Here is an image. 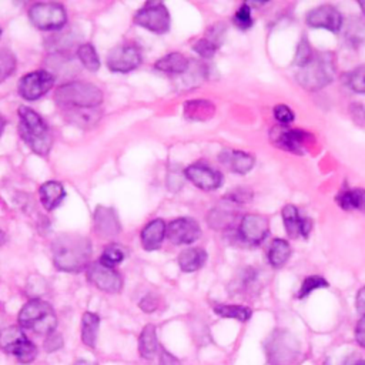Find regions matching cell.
Masks as SVG:
<instances>
[{
  "mask_svg": "<svg viewBox=\"0 0 365 365\" xmlns=\"http://www.w3.org/2000/svg\"><path fill=\"white\" fill-rule=\"evenodd\" d=\"M344 365H365V361L364 359H359V358H351L348 361L344 362Z\"/></svg>",
  "mask_w": 365,
  "mask_h": 365,
  "instance_id": "cell-53",
  "label": "cell"
},
{
  "mask_svg": "<svg viewBox=\"0 0 365 365\" xmlns=\"http://www.w3.org/2000/svg\"><path fill=\"white\" fill-rule=\"evenodd\" d=\"M355 304H356V309L358 312L365 317V285L358 291L356 294V299H355Z\"/></svg>",
  "mask_w": 365,
  "mask_h": 365,
  "instance_id": "cell-52",
  "label": "cell"
},
{
  "mask_svg": "<svg viewBox=\"0 0 365 365\" xmlns=\"http://www.w3.org/2000/svg\"><path fill=\"white\" fill-rule=\"evenodd\" d=\"M312 57H314V53H312V48H311L308 40L302 38V40L298 43V46H297V51H295V57H294V64L301 68V67H304Z\"/></svg>",
  "mask_w": 365,
  "mask_h": 365,
  "instance_id": "cell-41",
  "label": "cell"
},
{
  "mask_svg": "<svg viewBox=\"0 0 365 365\" xmlns=\"http://www.w3.org/2000/svg\"><path fill=\"white\" fill-rule=\"evenodd\" d=\"M328 287V282L324 277L321 275H309L304 279L299 291L297 292V298L298 299H302V298H307L312 291L315 289H319V288H327Z\"/></svg>",
  "mask_w": 365,
  "mask_h": 365,
  "instance_id": "cell-38",
  "label": "cell"
},
{
  "mask_svg": "<svg viewBox=\"0 0 365 365\" xmlns=\"http://www.w3.org/2000/svg\"><path fill=\"white\" fill-rule=\"evenodd\" d=\"M157 329L153 324H147L138 336V352L144 359H153L158 352Z\"/></svg>",
  "mask_w": 365,
  "mask_h": 365,
  "instance_id": "cell-27",
  "label": "cell"
},
{
  "mask_svg": "<svg viewBox=\"0 0 365 365\" xmlns=\"http://www.w3.org/2000/svg\"><path fill=\"white\" fill-rule=\"evenodd\" d=\"M235 220V214L225 208H214L208 212L207 222L214 230H225L232 225Z\"/></svg>",
  "mask_w": 365,
  "mask_h": 365,
  "instance_id": "cell-34",
  "label": "cell"
},
{
  "mask_svg": "<svg viewBox=\"0 0 365 365\" xmlns=\"http://www.w3.org/2000/svg\"><path fill=\"white\" fill-rule=\"evenodd\" d=\"M355 339L362 348H365V317H362L355 327Z\"/></svg>",
  "mask_w": 365,
  "mask_h": 365,
  "instance_id": "cell-49",
  "label": "cell"
},
{
  "mask_svg": "<svg viewBox=\"0 0 365 365\" xmlns=\"http://www.w3.org/2000/svg\"><path fill=\"white\" fill-rule=\"evenodd\" d=\"M94 230L100 237L110 238L115 237L121 231V224L117 217V212L111 207L98 205L94 210Z\"/></svg>",
  "mask_w": 365,
  "mask_h": 365,
  "instance_id": "cell-19",
  "label": "cell"
},
{
  "mask_svg": "<svg viewBox=\"0 0 365 365\" xmlns=\"http://www.w3.org/2000/svg\"><path fill=\"white\" fill-rule=\"evenodd\" d=\"M349 110H351L352 120H354L358 125H365V108H364V106L354 103V104L349 107Z\"/></svg>",
  "mask_w": 365,
  "mask_h": 365,
  "instance_id": "cell-47",
  "label": "cell"
},
{
  "mask_svg": "<svg viewBox=\"0 0 365 365\" xmlns=\"http://www.w3.org/2000/svg\"><path fill=\"white\" fill-rule=\"evenodd\" d=\"M4 128H6V118H4L3 114L0 113V137H1L3 133H4Z\"/></svg>",
  "mask_w": 365,
  "mask_h": 365,
  "instance_id": "cell-54",
  "label": "cell"
},
{
  "mask_svg": "<svg viewBox=\"0 0 365 365\" xmlns=\"http://www.w3.org/2000/svg\"><path fill=\"white\" fill-rule=\"evenodd\" d=\"M311 138V134L299 130V128H284L275 130L274 143L289 153L294 154H305L307 153V143Z\"/></svg>",
  "mask_w": 365,
  "mask_h": 365,
  "instance_id": "cell-18",
  "label": "cell"
},
{
  "mask_svg": "<svg viewBox=\"0 0 365 365\" xmlns=\"http://www.w3.org/2000/svg\"><path fill=\"white\" fill-rule=\"evenodd\" d=\"M269 231L268 220L259 214H245L238 225V235L241 241L250 245L261 244Z\"/></svg>",
  "mask_w": 365,
  "mask_h": 365,
  "instance_id": "cell-14",
  "label": "cell"
},
{
  "mask_svg": "<svg viewBox=\"0 0 365 365\" xmlns=\"http://www.w3.org/2000/svg\"><path fill=\"white\" fill-rule=\"evenodd\" d=\"M54 80L56 77L51 71L34 70L20 78L17 84V91L24 100L34 101L51 90V87L54 86Z\"/></svg>",
  "mask_w": 365,
  "mask_h": 365,
  "instance_id": "cell-10",
  "label": "cell"
},
{
  "mask_svg": "<svg viewBox=\"0 0 365 365\" xmlns=\"http://www.w3.org/2000/svg\"><path fill=\"white\" fill-rule=\"evenodd\" d=\"M0 34H1V29H0Z\"/></svg>",
  "mask_w": 365,
  "mask_h": 365,
  "instance_id": "cell-58",
  "label": "cell"
},
{
  "mask_svg": "<svg viewBox=\"0 0 365 365\" xmlns=\"http://www.w3.org/2000/svg\"><path fill=\"white\" fill-rule=\"evenodd\" d=\"M220 161L227 164L235 174H247L254 168L255 158L250 153L241 150H225L220 154Z\"/></svg>",
  "mask_w": 365,
  "mask_h": 365,
  "instance_id": "cell-21",
  "label": "cell"
},
{
  "mask_svg": "<svg viewBox=\"0 0 365 365\" xmlns=\"http://www.w3.org/2000/svg\"><path fill=\"white\" fill-rule=\"evenodd\" d=\"M281 214L285 231L291 238L302 237L307 240L309 237V232L312 230V221L308 217H302L295 205L287 204L282 208Z\"/></svg>",
  "mask_w": 365,
  "mask_h": 365,
  "instance_id": "cell-17",
  "label": "cell"
},
{
  "mask_svg": "<svg viewBox=\"0 0 365 365\" xmlns=\"http://www.w3.org/2000/svg\"><path fill=\"white\" fill-rule=\"evenodd\" d=\"M184 177L195 187L204 191H214L222 184V174L207 164L195 163L184 170Z\"/></svg>",
  "mask_w": 365,
  "mask_h": 365,
  "instance_id": "cell-15",
  "label": "cell"
},
{
  "mask_svg": "<svg viewBox=\"0 0 365 365\" xmlns=\"http://www.w3.org/2000/svg\"><path fill=\"white\" fill-rule=\"evenodd\" d=\"M232 20H234V24H235L240 30H248L250 27H252L254 19H252V9H251L250 3H242V4L237 9V11H235Z\"/></svg>",
  "mask_w": 365,
  "mask_h": 365,
  "instance_id": "cell-39",
  "label": "cell"
},
{
  "mask_svg": "<svg viewBox=\"0 0 365 365\" xmlns=\"http://www.w3.org/2000/svg\"><path fill=\"white\" fill-rule=\"evenodd\" d=\"M77 58L88 71H97L100 68V58L91 43H83L78 46Z\"/></svg>",
  "mask_w": 365,
  "mask_h": 365,
  "instance_id": "cell-33",
  "label": "cell"
},
{
  "mask_svg": "<svg viewBox=\"0 0 365 365\" xmlns=\"http://www.w3.org/2000/svg\"><path fill=\"white\" fill-rule=\"evenodd\" d=\"M38 195H40L41 205L47 211H51L61 204V201L66 197V190L60 181H54V180L46 181L40 185Z\"/></svg>",
  "mask_w": 365,
  "mask_h": 365,
  "instance_id": "cell-23",
  "label": "cell"
},
{
  "mask_svg": "<svg viewBox=\"0 0 365 365\" xmlns=\"http://www.w3.org/2000/svg\"><path fill=\"white\" fill-rule=\"evenodd\" d=\"M29 19L34 27L44 31L58 30L67 21V13L60 3H36L29 9Z\"/></svg>",
  "mask_w": 365,
  "mask_h": 365,
  "instance_id": "cell-8",
  "label": "cell"
},
{
  "mask_svg": "<svg viewBox=\"0 0 365 365\" xmlns=\"http://www.w3.org/2000/svg\"><path fill=\"white\" fill-rule=\"evenodd\" d=\"M167 185L171 191L180 190L182 185V175L180 173H175L174 170H171L167 175Z\"/></svg>",
  "mask_w": 365,
  "mask_h": 365,
  "instance_id": "cell-48",
  "label": "cell"
},
{
  "mask_svg": "<svg viewBox=\"0 0 365 365\" xmlns=\"http://www.w3.org/2000/svg\"><path fill=\"white\" fill-rule=\"evenodd\" d=\"M19 325L40 335H48L56 331L57 317L53 307L40 298H31L19 312Z\"/></svg>",
  "mask_w": 365,
  "mask_h": 365,
  "instance_id": "cell-5",
  "label": "cell"
},
{
  "mask_svg": "<svg viewBox=\"0 0 365 365\" xmlns=\"http://www.w3.org/2000/svg\"><path fill=\"white\" fill-rule=\"evenodd\" d=\"M154 68L167 74H184L190 68V60L181 53H170L155 61Z\"/></svg>",
  "mask_w": 365,
  "mask_h": 365,
  "instance_id": "cell-24",
  "label": "cell"
},
{
  "mask_svg": "<svg viewBox=\"0 0 365 365\" xmlns=\"http://www.w3.org/2000/svg\"><path fill=\"white\" fill-rule=\"evenodd\" d=\"M125 248L120 244H110L104 248L103 254L100 255V262L107 265V267H111V268H115L118 264L123 262V259L125 258Z\"/></svg>",
  "mask_w": 365,
  "mask_h": 365,
  "instance_id": "cell-35",
  "label": "cell"
},
{
  "mask_svg": "<svg viewBox=\"0 0 365 365\" xmlns=\"http://www.w3.org/2000/svg\"><path fill=\"white\" fill-rule=\"evenodd\" d=\"M100 327V317L94 312H84L81 317V341L88 348L96 346Z\"/></svg>",
  "mask_w": 365,
  "mask_h": 365,
  "instance_id": "cell-30",
  "label": "cell"
},
{
  "mask_svg": "<svg viewBox=\"0 0 365 365\" xmlns=\"http://www.w3.org/2000/svg\"><path fill=\"white\" fill-rule=\"evenodd\" d=\"M140 308L144 311V312H153L157 309V302L154 301V297L151 295H147L143 298V301L140 302Z\"/></svg>",
  "mask_w": 365,
  "mask_h": 365,
  "instance_id": "cell-51",
  "label": "cell"
},
{
  "mask_svg": "<svg viewBox=\"0 0 365 365\" xmlns=\"http://www.w3.org/2000/svg\"><path fill=\"white\" fill-rule=\"evenodd\" d=\"M0 349L13 355L21 364H30L37 356V346L27 338L20 325H9L0 329Z\"/></svg>",
  "mask_w": 365,
  "mask_h": 365,
  "instance_id": "cell-7",
  "label": "cell"
},
{
  "mask_svg": "<svg viewBox=\"0 0 365 365\" xmlns=\"http://www.w3.org/2000/svg\"><path fill=\"white\" fill-rule=\"evenodd\" d=\"M74 365H97V364L91 362V361H87V359H77L74 362Z\"/></svg>",
  "mask_w": 365,
  "mask_h": 365,
  "instance_id": "cell-55",
  "label": "cell"
},
{
  "mask_svg": "<svg viewBox=\"0 0 365 365\" xmlns=\"http://www.w3.org/2000/svg\"><path fill=\"white\" fill-rule=\"evenodd\" d=\"M274 117L275 120L282 125V127H287L288 124H291L294 120H295V114L294 111L285 106V104H278L275 106L274 108Z\"/></svg>",
  "mask_w": 365,
  "mask_h": 365,
  "instance_id": "cell-43",
  "label": "cell"
},
{
  "mask_svg": "<svg viewBox=\"0 0 365 365\" xmlns=\"http://www.w3.org/2000/svg\"><path fill=\"white\" fill-rule=\"evenodd\" d=\"M207 252L202 248H187L182 250L177 258L178 267L184 272H194L204 267L207 262Z\"/></svg>",
  "mask_w": 365,
  "mask_h": 365,
  "instance_id": "cell-25",
  "label": "cell"
},
{
  "mask_svg": "<svg viewBox=\"0 0 365 365\" xmlns=\"http://www.w3.org/2000/svg\"><path fill=\"white\" fill-rule=\"evenodd\" d=\"M257 271L254 268H244L237 279L234 281V288L237 292H250L257 284Z\"/></svg>",
  "mask_w": 365,
  "mask_h": 365,
  "instance_id": "cell-36",
  "label": "cell"
},
{
  "mask_svg": "<svg viewBox=\"0 0 365 365\" xmlns=\"http://www.w3.org/2000/svg\"><path fill=\"white\" fill-rule=\"evenodd\" d=\"M346 86L355 93H365V66H359L345 74Z\"/></svg>",
  "mask_w": 365,
  "mask_h": 365,
  "instance_id": "cell-37",
  "label": "cell"
},
{
  "mask_svg": "<svg viewBox=\"0 0 365 365\" xmlns=\"http://www.w3.org/2000/svg\"><path fill=\"white\" fill-rule=\"evenodd\" d=\"M64 118L80 127V128H91L94 127L98 120L101 118V111L98 110V107H93V108H61Z\"/></svg>",
  "mask_w": 365,
  "mask_h": 365,
  "instance_id": "cell-22",
  "label": "cell"
},
{
  "mask_svg": "<svg viewBox=\"0 0 365 365\" xmlns=\"http://www.w3.org/2000/svg\"><path fill=\"white\" fill-rule=\"evenodd\" d=\"M225 198L228 201H231L232 204H245L248 201L252 200V192L245 190V188H235L232 191H230Z\"/></svg>",
  "mask_w": 365,
  "mask_h": 365,
  "instance_id": "cell-44",
  "label": "cell"
},
{
  "mask_svg": "<svg viewBox=\"0 0 365 365\" xmlns=\"http://www.w3.org/2000/svg\"><path fill=\"white\" fill-rule=\"evenodd\" d=\"M16 64L14 54L7 48H0V83L13 74Z\"/></svg>",
  "mask_w": 365,
  "mask_h": 365,
  "instance_id": "cell-40",
  "label": "cell"
},
{
  "mask_svg": "<svg viewBox=\"0 0 365 365\" xmlns=\"http://www.w3.org/2000/svg\"><path fill=\"white\" fill-rule=\"evenodd\" d=\"M265 356L269 365H294L301 355L297 336L287 329H274L264 342Z\"/></svg>",
  "mask_w": 365,
  "mask_h": 365,
  "instance_id": "cell-6",
  "label": "cell"
},
{
  "mask_svg": "<svg viewBox=\"0 0 365 365\" xmlns=\"http://www.w3.org/2000/svg\"><path fill=\"white\" fill-rule=\"evenodd\" d=\"M305 21L311 27L327 29L334 33H338L344 23L339 10L331 4H321L311 9L305 16Z\"/></svg>",
  "mask_w": 365,
  "mask_h": 365,
  "instance_id": "cell-16",
  "label": "cell"
},
{
  "mask_svg": "<svg viewBox=\"0 0 365 365\" xmlns=\"http://www.w3.org/2000/svg\"><path fill=\"white\" fill-rule=\"evenodd\" d=\"M54 265L64 272L86 269L91 258V242L78 234H61L51 244Z\"/></svg>",
  "mask_w": 365,
  "mask_h": 365,
  "instance_id": "cell-1",
  "label": "cell"
},
{
  "mask_svg": "<svg viewBox=\"0 0 365 365\" xmlns=\"http://www.w3.org/2000/svg\"><path fill=\"white\" fill-rule=\"evenodd\" d=\"M358 6H359L361 11H362V13H364V16H365V0H364V1H359V3H358Z\"/></svg>",
  "mask_w": 365,
  "mask_h": 365,
  "instance_id": "cell-57",
  "label": "cell"
},
{
  "mask_svg": "<svg viewBox=\"0 0 365 365\" xmlns=\"http://www.w3.org/2000/svg\"><path fill=\"white\" fill-rule=\"evenodd\" d=\"M134 23L155 34H164L170 30L171 19L165 4L148 1L134 14Z\"/></svg>",
  "mask_w": 365,
  "mask_h": 365,
  "instance_id": "cell-9",
  "label": "cell"
},
{
  "mask_svg": "<svg viewBox=\"0 0 365 365\" xmlns=\"http://www.w3.org/2000/svg\"><path fill=\"white\" fill-rule=\"evenodd\" d=\"M6 242V235H4V232L0 230V245H3Z\"/></svg>",
  "mask_w": 365,
  "mask_h": 365,
  "instance_id": "cell-56",
  "label": "cell"
},
{
  "mask_svg": "<svg viewBox=\"0 0 365 365\" xmlns=\"http://www.w3.org/2000/svg\"><path fill=\"white\" fill-rule=\"evenodd\" d=\"M160 365H181V362L173 354H170L168 351L161 348L160 349Z\"/></svg>",
  "mask_w": 365,
  "mask_h": 365,
  "instance_id": "cell-50",
  "label": "cell"
},
{
  "mask_svg": "<svg viewBox=\"0 0 365 365\" xmlns=\"http://www.w3.org/2000/svg\"><path fill=\"white\" fill-rule=\"evenodd\" d=\"M54 100L61 108H93L103 103V93L91 83L68 81L57 87Z\"/></svg>",
  "mask_w": 365,
  "mask_h": 365,
  "instance_id": "cell-3",
  "label": "cell"
},
{
  "mask_svg": "<svg viewBox=\"0 0 365 365\" xmlns=\"http://www.w3.org/2000/svg\"><path fill=\"white\" fill-rule=\"evenodd\" d=\"M336 204L345 211L365 212V190L364 188H345L336 195Z\"/></svg>",
  "mask_w": 365,
  "mask_h": 365,
  "instance_id": "cell-26",
  "label": "cell"
},
{
  "mask_svg": "<svg viewBox=\"0 0 365 365\" xmlns=\"http://www.w3.org/2000/svg\"><path fill=\"white\" fill-rule=\"evenodd\" d=\"M167 232V225L161 218H155L150 221L140 234L141 245L145 251H155L161 247Z\"/></svg>",
  "mask_w": 365,
  "mask_h": 365,
  "instance_id": "cell-20",
  "label": "cell"
},
{
  "mask_svg": "<svg viewBox=\"0 0 365 365\" xmlns=\"http://www.w3.org/2000/svg\"><path fill=\"white\" fill-rule=\"evenodd\" d=\"M192 50H194L200 57L211 58V57H214L215 51L218 50V46H217L215 43H212L211 40H208L207 37H204V38L197 40V41L192 44Z\"/></svg>",
  "mask_w": 365,
  "mask_h": 365,
  "instance_id": "cell-42",
  "label": "cell"
},
{
  "mask_svg": "<svg viewBox=\"0 0 365 365\" xmlns=\"http://www.w3.org/2000/svg\"><path fill=\"white\" fill-rule=\"evenodd\" d=\"M63 346V336L57 332H51L47 335L46 341H44V349L47 352H54L58 351Z\"/></svg>",
  "mask_w": 365,
  "mask_h": 365,
  "instance_id": "cell-45",
  "label": "cell"
},
{
  "mask_svg": "<svg viewBox=\"0 0 365 365\" xmlns=\"http://www.w3.org/2000/svg\"><path fill=\"white\" fill-rule=\"evenodd\" d=\"M143 61L140 48L135 44H121L111 48L107 54V67L114 73H130Z\"/></svg>",
  "mask_w": 365,
  "mask_h": 365,
  "instance_id": "cell-12",
  "label": "cell"
},
{
  "mask_svg": "<svg viewBox=\"0 0 365 365\" xmlns=\"http://www.w3.org/2000/svg\"><path fill=\"white\" fill-rule=\"evenodd\" d=\"M207 34H208L207 38L211 40L212 43H215V44L220 47V44L222 43L224 34H225V26L221 24V23H217V24H214L212 27H210V30H208Z\"/></svg>",
  "mask_w": 365,
  "mask_h": 365,
  "instance_id": "cell-46",
  "label": "cell"
},
{
  "mask_svg": "<svg viewBox=\"0 0 365 365\" xmlns=\"http://www.w3.org/2000/svg\"><path fill=\"white\" fill-rule=\"evenodd\" d=\"M291 245L287 240L274 238L268 250V261L274 268L284 267L291 257Z\"/></svg>",
  "mask_w": 365,
  "mask_h": 365,
  "instance_id": "cell-29",
  "label": "cell"
},
{
  "mask_svg": "<svg viewBox=\"0 0 365 365\" xmlns=\"http://www.w3.org/2000/svg\"><path fill=\"white\" fill-rule=\"evenodd\" d=\"M200 235H201L200 224L191 217H180L177 220H173L167 225V232H165L167 240L175 245L192 244L200 238Z\"/></svg>",
  "mask_w": 365,
  "mask_h": 365,
  "instance_id": "cell-13",
  "label": "cell"
},
{
  "mask_svg": "<svg viewBox=\"0 0 365 365\" xmlns=\"http://www.w3.org/2000/svg\"><path fill=\"white\" fill-rule=\"evenodd\" d=\"M86 277L96 288L104 292L117 294L123 289V277L120 272L115 268L101 264L100 261L90 262L87 265Z\"/></svg>",
  "mask_w": 365,
  "mask_h": 365,
  "instance_id": "cell-11",
  "label": "cell"
},
{
  "mask_svg": "<svg viewBox=\"0 0 365 365\" xmlns=\"http://www.w3.org/2000/svg\"><path fill=\"white\" fill-rule=\"evenodd\" d=\"M19 133L34 154L46 157L50 153L53 145L51 131L33 108L19 107Z\"/></svg>",
  "mask_w": 365,
  "mask_h": 365,
  "instance_id": "cell-2",
  "label": "cell"
},
{
  "mask_svg": "<svg viewBox=\"0 0 365 365\" xmlns=\"http://www.w3.org/2000/svg\"><path fill=\"white\" fill-rule=\"evenodd\" d=\"M214 312L222 318H231L241 322H247L252 317L251 308L245 305H232V304H217Z\"/></svg>",
  "mask_w": 365,
  "mask_h": 365,
  "instance_id": "cell-31",
  "label": "cell"
},
{
  "mask_svg": "<svg viewBox=\"0 0 365 365\" xmlns=\"http://www.w3.org/2000/svg\"><path fill=\"white\" fill-rule=\"evenodd\" d=\"M345 38L352 46H359L365 41V20L361 17H351L345 26Z\"/></svg>",
  "mask_w": 365,
  "mask_h": 365,
  "instance_id": "cell-32",
  "label": "cell"
},
{
  "mask_svg": "<svg viewBox=\"0 0 365 365\" xmlns=\"http://www.w3.org/2000/svg\"><path fill=\"white\" fill-rule=\"evenodd\" d=\"M214 106L208 100H190L184 104V115L194 121H205L214 115Z\"/></svg>",
  "mask_w": 365,
  "mask_h": 365,
  "instance_id": "cell-28",
  "label": "cell"
},
{
  "mask_svg": "<svg viewBox=\"0 0 365 365\" xmlns=\"http://www.w3.org/2000/svg\"><path fill=\"white\" fill-rule=\"evenodd\" d=\"M297 81L308 91H318L332 83L335 77V58L331 53L314 54V57L297 71Z\"/></svg>",
  "mask_w": 365,
  "mask_h": 365,
  "instance_id": "cell-4",
  "label": "cell"
}]
</instances>
